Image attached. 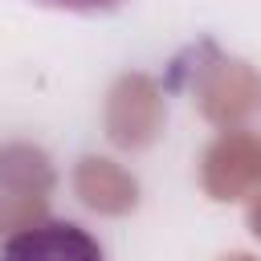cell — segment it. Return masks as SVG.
Masks as SVG:
<instances>
[{
    "label": "cell",
    "mask_w": 261,
    "mask_h": 261,
    "mask_svg": "<svg viewBox=\"0 0 261 261\" xmlns=\"http://www.w3.org/2000/svg\"><path fill=\"white\" fill-rule=\"evenodd\" d=\"M0 261H106L94 232L73 220H37L0 245Z\"/></svg>",
    "instance_id": "1"
},
{
    "label": "cell",
    "mask_w": 261,
    "mask_h": 261,
    "mask_svg": "<svg viewBox=\"0 0 261 261\" xmlns=\"http://www.w3.org/2000/svg\"><path fill=\"white\" fill-rule=\"evenodd\" d=\"M37 4H49V8H69V12H110V8H118L122 0H37Z\"/></svg>",
    "instance_id": "2"
}]
</instances>
